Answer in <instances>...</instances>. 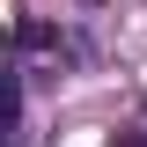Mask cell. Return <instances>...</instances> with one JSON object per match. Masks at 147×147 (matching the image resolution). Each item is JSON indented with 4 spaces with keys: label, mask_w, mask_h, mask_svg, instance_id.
Here are the masks:
<instances>
[{
    "label": "cell",
    "mask_w": 147,
    "mask_h": 147,
    "mask_svg": "<svg viewBox=\"0 0 147 147\" xmlns=\"http://www.w3.org/2000/svg\"><path fill=\"white\" fill-rule=\"evenodd\" d=\"M140 110H147V103H140Z\"/></svg>",
    "instance_id": "1"
}]
</instances>
